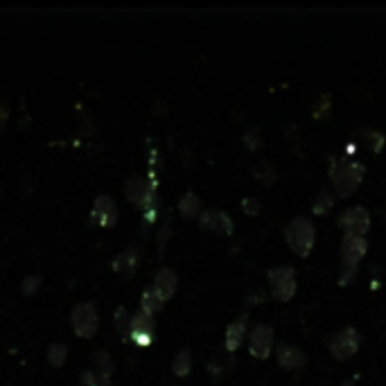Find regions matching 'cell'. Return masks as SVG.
I'll use <instances>...</instances> for the list:
<instances>
[{
	"label": "cell",
	"instance_id": "obj_1",
	"mask_svg": "<svg viewBox=\"0 0 386 386\" xmlns=\"http://www.w3.org/2000/svg\"><path fill=\"white\" fill-rule=\"evenodd\" d=\"M363 176H366V165L363 163L352 161L350 156H341V154L330 156L328 179L339 199H348V197L355 194L363 183Z\"/></svg>",
	"mask_w": 386,
	"mask_h": 386
},
{
	"label": "cell",
	"instance_id": "obj_2",
	"mask_svg": "<svg viewBox=\"0 0 386 386\" xmlns=\"http://www.w3.org/2000/svg\"><path fill=\"white\" fill-rule=\"evenodd\" d=\"M282 233H285L287 247L299 258H307L316 247V224L312 222V217H305V215L294 217L292 222L285 226Z\"/></svg>",
	"mask_w": 386,
	"mask_h": 386
},
{
	"label": "cell",
	"instance_id": "obj_3",
	"mask_svg": "<svg viewBox=\"0 0 386 386\" xmlns=\"http://www.w3.org/2000/svg\"><path fill=\"white\" fill-rule=\"evenodd\" d=\"M269 280V292L273 301L278 303H290L296 292H299V278H296V269L292 264H280V267H271L267 273Z\"/></svg>",
	"mask_w": 386,
	"mask_h": 386
},
{
	"label": "cell",
	"instance_id": "obj_4",
	"mask_svg": "<svg viewBox=\"0 0 386 386\" xmlns=\"http://www.w3.org/2000/svg\"><path fill=\"white\" fill-rule=\"evenodd\" d=\"M361 348V332L357 328L346 325L337 330V332L328 339V352L332 355L337 361H348L359 352Z\"/></svg>",
	"mask_w": 386,
	"mask_h": 386
},
{
	"label": "cell",
	"instance_id": "obj_5",
	"mask_svg": "<svg viewBox=\"0 0 386 386\" xmlns=\"http://www.w3.org/2000/svg\"><path fill=\"white\" fill-rule=\"evenodd\" d=\"M337 226H339L341 233L348 235V237H368L373 219H371V213L363 206H350L339 215Z\"/></svg>",
	"mask_w": 386,
	"mask_h": 386
},
{
	"label": "cell",
	"instance_id": "obj_6",
	"mask_svg": "<svg viewBox=\"0 0 386 386\" xmlns=\"http://www.w3.org/2000/svg\"><path fill=\"white\" fill-rule=\"evenodd\" d=\"M275 350V332L269 323H256L249 328V352L253 359L264 361Z\"/></svg>",
	"mask_w": 386,
	"mask_h": 386
},
{
	"label": "cell",
	"instance_id": "obj_7",
	"mask_svg": "<svg viewBox=\"0 0 386 386\" xmlns=\"http://www.w3.org/2000/svg\"><path fill=\"white\" fill-rule=\"evenodd\" d=\"M70 323L75 335L80 339H91L97 332V325H100V314H97V307L93 303H80L70 314Z\"/></svg>",
	"mask_w": 386,
	"mask_h": 386
},
{
	"label": "cell",
	"instance_id": "obj_8",
	"mask_svg": "<svg viewBox=\"0 0 386 386\" xmlns=\"http://www.w3.org/2000/svg\"><path fill=\"white\" fill-rule=\"evenodd\" d=\"M368 253V237H341L339 256H341V269L346 271H359L361 260Z\"/></svg>",
	"mask_w": 386,
	"mask_h": 386
},
{
	"label": "cell",
	"instance_id": "obj_9",
	"mask_svg": "<svg viewBox=\"0 0 386 386\" xmlns=\"http://www.w3.org/2000/svg\"><path fill=\"white\" fill-rule=\"evenodd\" d=\"M275 361H278V366L282 371H303L307 366V355L305 350L290 344V341H280V344H275Z\"/></svg>",
	"mask_w": 386,
	"mask_h": 386
},
{
	"label": "cell",
	"instance_id": "obj_10",
	"mask_svg": "<svg viewBox=\"0 0 386 386\" xmlns=\"http://www.w3.org/2000/svg\"><path fill=\"white\" fill-rule=\"evenodd\" d=\"M197 222H199V226L204 230H211V233H217L222 237H230L235 233L233 217H230L228 213H224V211H215V208H211V211H204Z\"/></svg>",
	"mask_w": 386,
	"mask_h": 386
},
{
	"label": "cell",
	"instance_id": "obj_11",
	"mask_svg": "<svg viewBox=\"0 0 386 386\" xmlns=\"http://www.w3.org/2000/svg\"><path fill=\"white\" fill-rule=\"evenodd\" d=\"M118 217H120V211H118L116 201L108 194H100L93 201V208H91V224L100 226V228H113L118 224Z\"/></svg>",
	"mask_w": 386,
	"mask_h": 386
},
{
	"label": "cell",
	"instance_id": "obj_12",
	"mask_svg": "<svg viewBox=\"0 0 386 386\" xmlns=\"http://www.w3.org/2000/svg\"><path fill=\"white\" fill-rule=\"evenodd\" d=\"M154 335H156V321L147 314L136 312L134 318H131V328H129L127 337L134 341L136 346H151Z\"/></svg>",
	"mask_w": 386,
	"mask_h": 386
},
{
	"label": "cell",
	"instance_id": "obj_13",
	"mask_svg": "<svg viewBox=\"0 0 386 386\" xmlns=\"http://www.w3.org/2000/svg\"><path fill=\"white\" fill-rule=\"evenodd\" d=\"M249 337V314H239L237 318H233L226 325V335H224V352L228 355H235V352L242 348L244 339Z\"/></svg>",
	"mask_w": 386,
	"mask_h": 386
},
{
	"label": "cell",
	"instance_id": "obj_14",
	"mask_svg": "<svg viewBox=\"0 0 386 386\" xmlns=\"http://www.w3.org/2000/svg\"><path fill=\"white\" fill-rule=\"evenodd\" d=\"M140 262H142V251L138 244H131L127 247L123 253H118L116 260H113V271L118 275H127V278H131L138 267H140Z\"/></svg>",
	"mask_w": 386,
	"mask_h": 386
},
{
	"label": "cell",
	"instance_id": "obj_15",
	"mask_svg": "<svg viewBox=\"0 0 386 386\" xmlns=\"http://www.w3.org/2000/svg\"><path fill=\"white\" fill-rule=\"evenodd\" d=\"M151 287H154V292H156L161 299L168 303L172 296L176 294V287H179V275H176L174 269L165 267V269H161L156 273V278H154Z\"/></svg>",
	"mask_w": 386,
	"mask_h": 386
},
{
	"label": "cell",
	"instance_id": "obj_16",
	"mask_svg": "<svg viewBox=\"0 0 386 386\" xmlns=\"http://www.w3.org/2000/svg\"><path fill=\"white\" fill-rule=\"evenodd\" d=\"M337 201H339V197H337L332 190H328V187H323L321 192H316L314 201H312V215H314V217H328L330 213L335 211Z\"/></svg>",
	"mask_w": 386,
	"mask_h": 386
},
{
	"label": "cell",
	"instance_id": "obj_17",
	"mask_svg": "<svg viewBox=\"0 0 386 386\" xmlns=\"http://www.w3.org/2000/svg\"><path fill=\"white\" fill-rule=\"evenodd\" d=\"M359 142L363 147H366L371 154H382L384 145H386V136H384V131L380 129H371V127H363L359 129Z\"/></svg>",
	"mask_w": 386,
	"mask_h": 386
},
{
	"label": "cell",
	"instance_id": "obj_18",
	"mask_svg": "<svg viewBox=\"0 0 386 386\" xmlns=\"http://www.w3.org/2000/svg\"><path fill=\"white\" fill-rule=\"evenodd\" d=\"M91 368L100 375L104 380H111L113 373H116V363H113V357L108 355L106 350H95L91 355Z\"/></svg>",
	"mask_w": 386,
	"mask_h": 386
},
{
	"label": "cell",
	"instance_id": "obj_19",
	"mask_svg": "<svg viewBox=\"0 0 386 386\" xmlns=\"http://www.w3.org/2000/svg\"><path fill=\"white\" fill-rule=\"evenodd\" d=\"M179 213H181L183 219H187V222H194V219H199V215L204 213L201 211V199L194 192H185L181 197V201H179Z\"/></svg>",
	"mask_w": 386,
	"mask_h": 386
},
{
	"label": "cell",
	"instance_id": "obj_20",
	"mask_svg": "<svg viewBox=\"0 0 386 386\" xmlns=\"http://www.w3.org/2000/svg\"><path fill=\"white\" fill-rule=\"evenodd\" d=\"M233 366H235V363H233V355H228V352H226V355H217V357H213L211 361H208L206 363V371H208V375H211L215 382H219L226 373L233 371Z\"/></svg>",
	"mask_w": 386,
	"mask_h": 386
},
{
	"label": "cell",
	"instance_id": "obj_21",
	"mask_svg": "<svg viewBox=\"0 0 386 386\" xmlns=\"http://www.w3.org/2000/svg\"><path fill=\"white\" fill-rule=\"evenodd\" d=\"M163 307H165V301L161 299L156 292H154V287L149 285L147 290L140 294V312L154 318V316H156L163 310Z\"/></svg>",
	"mask_w": 386,
	"mask_h": 386
},
{
	"label": "cell",
	"instance_id": "obj_22",
	"mask_svg": "<svg viewBox=\"0 0 386 386\" xmlns=\"http://www.w3.org/2000/svg\"><path fill=\"white\" fill-rule=\"evenodd\" d=\"M192 371V350L190 348H181L172 359V375L176 380L187 378Z\"/></svg>",
	"mask_w": 386,
	"mask_h": 386
},
{
	"label": "cell",
	"instance_id": "obj_23",
	"mask_svg": "<svg viewBox=\"0 0 386 386\" xmlns=\"http://www.w3.org/2000/svg\"><path fill=\"white\" fill-rule=\"evenodd\" d=\"M251 174L256 176V179L262 183V185H273L275 181H278V172H275V168L269 163V161H262L258 163L256 168L251 170Z\"/></svg>",
	"mask_w": 386,
	"mask_h": 386
},
{
	"label": "cell",
	"instance_id": "obj_24",
	"mask_svg": "<svg viewBox=\"0 0 386 386\" xmlns=\"http://www.w3.org/2000/svg\"><path fill=\"white\" fill-rule=\"evenodd\" d=\"M68 361V346L61 344V341H54L48 348V363L52 368H61L63 363Z\"/></svg>",
	"mask_w": 386,
	"mask_h": 386
},
{
	"label": "cell",
	"instance_id": "obj_25",
	"mask_svg": "<svg viewBox=\"0 0 386 386\" xmlns=\"http://www.w3.org/2000/svg\"><path fill=\"white\" fill-rule=\"evenodd\" d=\"M41 287H43V275L30 273L23 278V282H20V294L23 296H37L41 292Z\"/></svg>",
	"mask_w": 386,
	"mask_h": 386
},
{
	"label": "cell",
	"instance_id": "obj_26",
	"mask_svg": "<svg viewBox=\"0 0 386 386\" xmlns=\"http://www.w3.org/2000/svg\"><path fill=\"white\" fill-rule=\"evenodd\" d=\"M131 318H134V314L127 312V307H118L116 310V316H113V323H116V330L123 337H127L129 328H131Z\"/></svg>",
	"mask_w": 386,
	"mask_h": 386
},
{
	"label": "cell",
	"instance_id": "obj_27",
	"mask_svg": "<svg viewBox=\"0 0 386 386\" xmlns=\"http://www.w3.org/2000/svg\"><path fill=\"white\" fill-rule=\"evenodd\" d=\"M242 142H244L249 151H258V149L264 145V138H262V134H260V129L251 127V129L244 131V136H242Z\"/></svg>",
	"mask_w": 386,
	"mask_h": 386
},
{
	"label": "cell",
	"instance_id": "obj_28",
	"mask_svg": "<svg viewBox=\"0 0 386 386\" xmlns=\"http://www.w3.org/2000/svg\"><path fill=\"white\" fill-rule=\"evenodd\" d=\"M330 111H332V102H330V95H321L314 104V111H312V118L314 120H325L330 116Z\"/></svg>",
	"mask_w": 386,
	"mask_h": 386
},
{
	"label": "cell",
	"instance_id": "obj_29",
	"mask_svg": "<svg viewBox=\"0 0 386 386\" xmlns=\"http://www.w3.org/2000/svg\"><path fill=\"white\" fill-rule=\"evenodd\" d=\"M80 380H82L84 386H111V380L100 378V375H97L93 368H86V371L80 375Z\"/></svg>",
	"mask_w": 386,
	"mask_h": 386
},
{
	"label": "cell",
	"instance_id": "obj_30",
	"mask_svg": "<svg viewBox=\"0 0 386 386\" xmlns=\"http://www.w3.org/2000/svg\"><path fill=\"white\" fill-rule=\"evenodd\" d=\"M239 206H242V211H244L247 217H258L262 213V201L258 199V197H244Z\"/></svg>",
	"mask_w": 386,
	"mask_h": 386
},
{
	"label": "cell",
	"instance_id": "obj_31",
	"mask_svg": "<svg viewBox=\"0 0 386 386\" xmlns=\"http://www.w3.org/2000/svg\"><path fill=\"white\" fill-rule=\"evenodd\" d=\"M170 233H172V217H170V213H165V217H163V228H161V237H158V251H161V256H163V251H165V244H168V239H170Z\"/></svg>",
	"mask_w": 386,
	"mask_h": 386
},
{
	"label": "cell",
	"instance_id": "obj_32",
	"mask_svg": "<svg viewBox=\"0 0 386 386\" xmlns=\"http://www.w3.org/2000/svg\"><path fill=\"white\" fill-rule=\"evenodd\" d=\"M7 118H9V108H7V104L3 102V104H0V129H5Z\"/></svg>",
	"mask_w": 386,
	"mask_h": 386
},
{
	"label": "cell",
	"instance_id": "obj_33",
	"mask_svg": "<svg viewBox=\"0 0 386 386\" xmlns=\"http://www.w3.org/2000/svg\"><path fill=\"white\" fill-rule=\"evenodd\" d=\"M339 386H357V378H346Z\"/></svg>",
	"mask_w": 386,
	"mask_h": 386
}]
</instances>
